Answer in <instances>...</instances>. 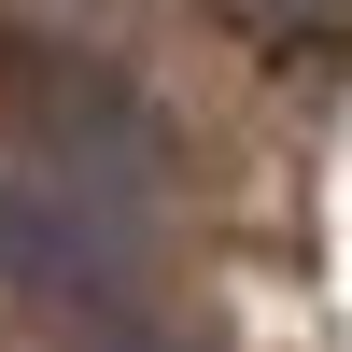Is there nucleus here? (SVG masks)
<instances>
[{
    "mask_svg": "<svg viewBox=\"0 0 352 352\" xmlns=\"http://www.w3.org/2000/svg\"><path fill=\"white\" fill-rule=\"evenodd\" d=\"M141 226L56 169H0V296L14 310H127Z\"/></svg>",
    "mask_w": 352,
    "mask_h": 352,
    "instance_id": "f257e3e1",
    "label": "nucleus"
},
{
    "mask_svg": "<svg viewBox=\"0 0 352 352\" xmlns=\"http://www.w3.org/2000/svg\"><path fill=\"white\" fill-rule=\"evenodd\" d=\"M28 141H43L28 169H56V184L113 197V212H127V197H155V184H169V155H184V141H169V113L141 99L127 71H99V56H56V71H43Z\"/></svg>",
    "mask_w": 352,
    "mask_h": 352,
    "instance_id": "f03ea898",
    "label": "nucleus"
},
{
    "mask_svg": "<svg viewBox=\"0 0 352 352\" xmlns=\"http://www.w3.org/2000/svg\"><path fill=\"white\" fill-rule=\"evenodd\" d=\"M113 352H184V338H113Z\"/></svg>",
    "mask_w": 352,
    "mask_h": 352,
    "instance_id": "7ed1b4c3",
    "label": "nucleus"
}]
</instances>
